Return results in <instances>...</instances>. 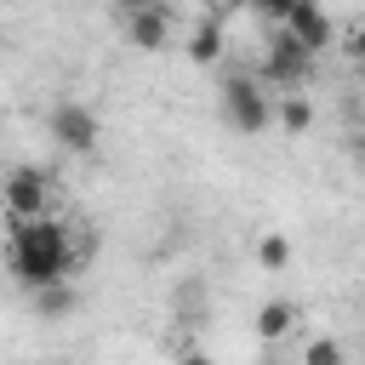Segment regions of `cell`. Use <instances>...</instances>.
I'll use <instances>...</instances> for the list:
<instances>
[{
  "mask_svg": "<svg viewBox=\"0 0 365 365\" xmlns=\"http://www.w3.org/2000/svg\"><path fill=\"white\" fill-rule=\"evenodd\" d=\"M257 262H262V268H268V274H279V268H285V262H291V240H285V234H279V228H268V234H262V240H257Z\"/></svg>",
  "mask_w": 365,
  "mask_h": 365,
  "instance_id": "cell-12",
  "label": "cell"
},
{
  "mask_svg": "<svg viewBox=\"0 0 365 365\" xmlns=\"http://www.w3.org/2000/svg\"><path fill=\"white\" fill-rule=\"evenodd\" d=\"M274 120H279V131H291V137H302V131L314 125V108H308V97H297V91H285V97L274 103Z\"/></svg>",
  "mask_w": 365,
  "mask_h": 365,
  "instance_id": "cell-11",
  "label": "cell"
},
{
  "mask_svg": "<svg viewBox=\"0 0 365 365\" xmlns=\"http://www.w3.org/2000/svg\"><path fill=\"white\" fill-rule=\"evenodd\" d=\"M308 74H314V51L291 29H274V40L262 51V86L268 91H285V86H302Z\"/></svg>",
  "mask_w": 365,
  "mask_h": 365,
  "instance_id": "cell-4",
  "label": "cell"
},
{
  "mask_svg": "<svg viewBox=\"0 0 365 365\" xmlns=\"http://www.w3.org/2000/svg\"><path fill=\"white\" fill-rule=\"evenodd\" d=\"M46 137H51L63 154H91L97 137H103V120H97V108L63 97V103H51V114H46Z\"/></svg>",
  "mask_w": 365,
  "mask_h": 365,
  "instance_id": "cell-3",
  "label": "cell"
},
{
  "mask_svg": "<svg viewBox=\"0 0 365 365\" xmlns=\"http://www.w3.org/2000/svg\"><path fill=\"white\" fill-rule=\"evenodd\" d=\"M177 365H211V354H200V348H182V354H177Z\"/></svg>",
  "mask_w": 365,
  "mask_h": 365,
  "instance_id": "cell-16",
  "label": "cell"
},
{
  "mask_svg": "<svg viewBox=\"0 0 365 365\" xmlns=\"http://www.w3.org/2000/svg\"><path fill=\"white\" fill-rule=\"evenodd\" d=\"M171 6H143V11H131L125 17V40L137 46V51H165L171 46Z\"/></svg>",
  "mask_w": 365,
  "mask_h": 365,
  "instance_id": "cell-7",
  "label": "cell"
},
{
  "mask_svg": "<svg viewBox=\"0 0 365 365\" xmlns=\"http://www.w3.org/2000/svg\"><path fill=\"white\" fill-rule=\"evenodd\" d=\"M6 257H11V274L40 291V285H57L68 279L74 268V240L68 228L46 211V217H6Z\"/></svg>",
  "mask_w": 365,
  "mask_h": 365,
  "instance_id": "cell-1",
  "label": "cell"
},
{
  "mask_svg": "<svg viewBox=\"0 0 365 365\" xmlns=\"http://www.w3.org/2000/svg\"><path fill=\"white\" fill-rule=\"evenodd\" d=\"M240 6H251V0H240Z\"/></svg>",
  "mask_w": 365,
  "mask_h": 365,
  "instance_id": "cell-18",
  "label": "cell"
},
{
  "mask_svg": "<svg viewBox=\"0 0 365 365\" xmlns=\"http://www.w3.org/2000/svg\"><path fill=\"white\" fill-rule=\"evenodd\" d=\"M143 6H165V0H120V11L131 17V11H143Z\"/></svg>",
  "mask_w": 365,
  "mask_h": 365,
  "instance_id": "cell-17",
  "label": "cell"
},
{
  "mask_svg": "<svg viewBox=\"0 0 365 365\" xmlns=\"http://www.w3.org/2000/svg\"><path fill=\"white\" fill-rule=\"evenodd\" d=\"M348 354H342V342L336 336H314L308 348H302V365H342Z\"/></svg>",
  "mask_w": 365,
  "mask_h": 365,
  "instance_id": "cell-13",
  "label": "cell"
},
{
  "mask_svg": "<svg viewBox=\"0 0 365 365\" xmlns=\"http://www.w3.org/2000/svg\"><path fill=\"white\" fill-rule=\"evenodd\" d=\"M251 6H257V11H262V17H268V23H285V17H291V6H297V0H251Z\"/></svg>",
  "mask_w": 365,
  "mask_h": 365,
  "instance_id": "cell-15",
  "label": "cell"
},
{
  "mask_svg": "<svg viewBox=\"0 0 365 365\" xmlns=\"http://www.w3.org/2000/svg\"><path fill=\"white\" fill-rule=\"evenodd\" d=\"M274 29H291L314 57H319L325 46H336V23H331V11H325L319 0H297V6H291V17H285V23H274Z\"/></svg>",
  "mask_w": 365,
  "mask_h": 365,
  "instance_id": "cell-6",
  "label": "cell"
},
{
  "mask_svg": "<svg viewBox=\"0 0 365 365\" xmlns=\"http://www.w3.org/2000/svg\"><path fill=\"white\" fill-rule=\"evenodd\" d=\"M336 46H342V57H348V63H359V68H365V17H359V23H348V29L336 34Z\"/></svg>",
  "mask_w": 365,
  "mask_h": 365,
  "instance_id": "cell-14",
  "label": "cell"
},
{
  "mask_svg": "<svg viewBox=\"0 0 365 365\" xmlns=\"http://www.w3.org/2000/svg\"><path fill=\"white\" fill-rule=\"evenodd\" d=\"M222 97V120L240 131V137H257V131H268L274 125V97H268V86L262 80H251V74H222V86H217Z\"/></svg>",
  "mask_w": 365,
  "mask_h": 365,
  "instance_id": "cell-2",
  "label": "cell"
},
{
  "mask_svg": "<svg viewBox=\"0 0 365 365\" xmlns=\"http://www.w3.org/2000/svg\"><path fill=\"white\" fill-rule=\"evenodd\" d=\"M0 211L6 217H46L51 211V177L40 165H11L0 177Z\"/></svg>",
  "mask_w": 365,
  "mask_h": 365,
  "instance_id": "cell-5",
  "label": "cell"
},
{
  "mask_svg": "<svg viewBox=\"0 0 365 365\" xmlns=\"http://www.w3.org/2000/svg\"><path fill=\"white\" fill-rule=\"evenodd\" d=\"M182 46H188V57H194L200 68H217V63H222V17H217V11H205V17L188 29V40H182Z\"/></svg>",
  "mask_w": 365,
  "mask_h": 365,
  "instance_id": "cell-8",
  "label": "cell"
},
{
  "mask_svg": "<svg viewBox=\"0 0 365 365\" xmlns=\"http://www.w3.org/2000/svg\"><path fill=\"white\" fill-rule=\"evenodd\" d=\"M165 6H171V0H165Z\"/></svg>",
  "mask_w": 365,
  "mask_h": 365,
  "instance_id": "cell-19",
  "label": "cell"
},
{
  "mask_svg": "<svg viewBox=\"0 0 365 365\" xmlns=\"http://www.w3.org/2000/svg\"><path fill=\"white\" fill-rule=\"evenodd\" d=\"M29 302H34V314H40V319H68V314L80 308V291H74L68 279H57V285L29 291Z\"/></svg>",
  "mask_w": 365,
  "mask_h": 365,
  "instance_id": "cell-9",
  "label": "cell"
},
{
  "mask_svg": "<svg viewBox=\"0 0 365 365\" xmlns=\"http://www.w3.org/2000/svg\"><path fill=\"white\" fill-rule=\"evenodd\" d=\"M291 325H297V302H285V297H268V302L257 308V336H262V342H279V336H291Z\"/></svg>",
  "mask_w": 365,
  "mask_h": 365,
  "instance_id": "cell-10",
  "label": "cell"
}]
</instances>
